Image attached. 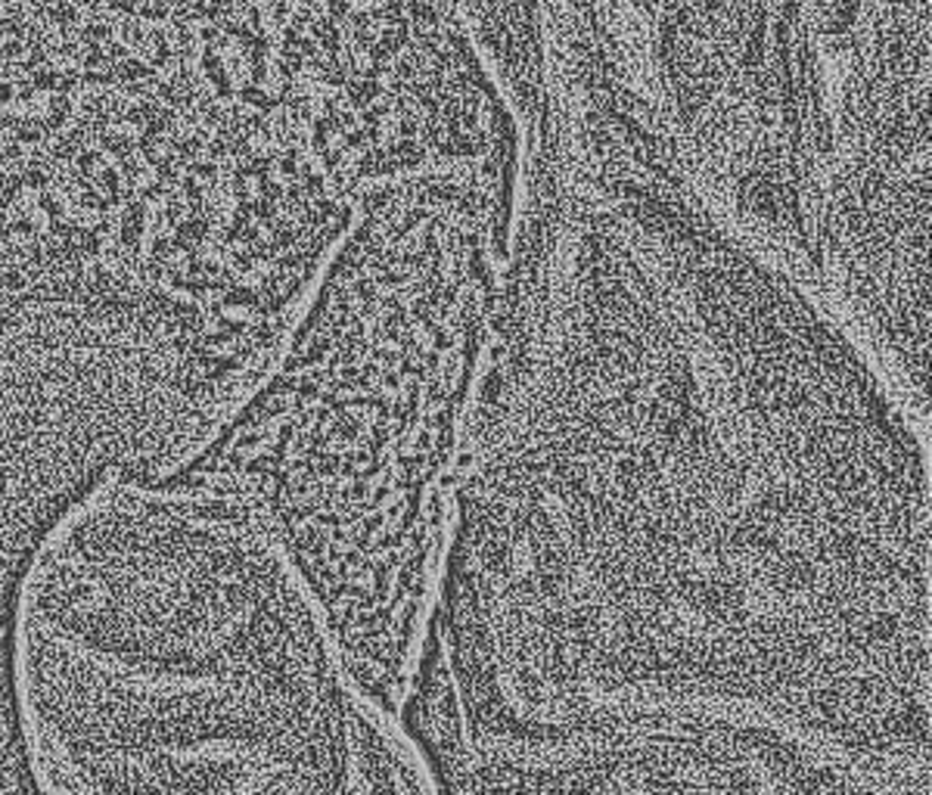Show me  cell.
I'll list each match as a JSON object with an SVG mask.
<instances>
[{
    "label": "cell",
    "instance_id": "7a4b0ae2",
    "mask_svg": "<svg viewBox=\"0 0 932 795\" xmlns=\"http://www.w3.org/2000/svg\"><path fill=\"white\" fill-rule=\"evenodd\" d=\"M423 755L439 795H929V762L696 708H631L503 737H444Z\"/></svg>",
    "mask_w": 932,
    "mask_h": 795
},
{
    "label": "cell",
    "instance_id": "3957f363",
    "mask_svg": "<svg viewBox=\"0 0 932 795\" xmlns=\"http://www.w3.org/2000/svg\"><path fill=\"white\" fill-rule=\"evenodd\" d=\"M0 795H41L38 783H34V774H31V764H28V755H25V746H22L19 721H16L4 643H0Z\"/></svg>",
    "mask_w": 932,
    "mask_h": 795
},
{
    "label": "cell",
    "instance_id": "6da1fadb",
    "mask_svg": "<svg viewBox=\"0 0 932 795\" xmlns=\"http://www.w3.org/2000/svg\"><path fill=\"white\" fill-rule=\"evenodd\" d=\"M4 649L41 795H439L273 535L181 478L68 512Z\"/></svg>",
    "mask_w": 932,
    "mask_h": 795
}]
</instances>
